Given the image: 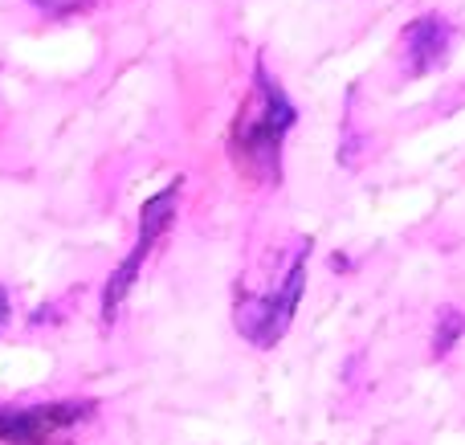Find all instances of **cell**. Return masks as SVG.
Listing matches in <instances>:
<instances>
[{
  "label": "cell",
  "instance_id": "obj_1",
  "mask_svg": "<svg viewBox=\"0 0 465 445\" xmlns=\"http://www.w3.org/2000/svg\"><path fill=\"white\" fill-rule=\"evenodd\" d=\"M294 123H298V106L290 103L286 86L257 57L249 90L225 135V152L229 163L237 168V176H245L257 188H278L282 160H286V135L294 131Z\"/></svg>",
  "mask_w": 465,
  "mask_h": 445
},
{
  "label": "cell",
  "instance_id": "obj_2",
  "mask_svg": "<svg viewBox=\"0 0 465 445\" xmlns=\"http://www.w3.org/2000/svg\"><path fill=\"white\" fill-rule=\"evenodd\" d=\"M311 237H294L282 258V270L273 274V282L253 286L237 282V299H232V327L249 348H273L282 343V335L290 331L298 315V302L306 291V266H311Z\"/></svg>",
  "mask_w": 465,
  "mask_h": 445
},
{
  "label": "cell",
  "instance_id": "obj_3",
  "mask_svg": "<svg viewBox=\"0 0 465 445\" xmlns=\"http://www.w3.org/2000/svg\"><path fill=\"white\" fill-rule=\"evenodd\" d=\"M180 196H184V176H176L172 184H163L160 193H152L143 204H139L135 245H131V250L119 258V266L111 270V278H106V286H103V299H98V315H103L106 331L119 323V315H123V307H127V299H131V291H135L143 266L152 262V253L160 250V242L168 237V229L176 225Z\"/></svg>",
  "mask_w": 465,
  "mask_h": 445
},
{
  "label": "cell",
  "instance_id": "obj_4",
  "mask_svg": "<svg viewBox=\"0 0 465 445\" xmlns=\"http://www.w3.org/2000/svg\"><path fill=\"white\" fill-rule=\"evenodd\" d=\"M94 421V397L8 400L0 405V445H78Z\"/></svg>",
  "mask_w": 465,
  "mask_h": 445
},
{
  "label": "cell",
  "instance_id": "obj_5",
  "mask_svg": "<svg viewBox=\"0 0 465 445\" xmlns=\"http://www.w3.org/2000/svg\"><path fill=\"white\" fill-rule=\"evenodd\" d=\"M458 45V25L445 13H420L401 29V65L404 78H429L445 70Z\"/></svg>",
  "mask_w": 465,
  "mask_h": 445
},
{
  "label": "cell",
  "instance_id": "obj_6",
  "mask_svg": "<svg viewBox=\"0 0 465 445\" xmlns=\"http://www.w3.org/2000/svg\"><path fill=\"white\" fill-rule=\"evenodd\" d=\"M461 335H465V311L461 307H445L441 323H437V331H433V356L445 360L453 348H458Z\"/></svg>",
  "mask_w": 465,
  "mask_h": 445
},
{
  "label": "cell",
  "instance_id": "obj_7",
  "mask_svg": "<svg viewBox=\"0 0 465 445\" xmlns=\"http://www.w3.org/2000/svg\"><path fill=\"white\" fill-rule=\"evenodd\" d=\"M29 5L37 8L41 16H49V21H62V16H70V13H82L90 0H29Z\"/></svg>",
  "mask_w": 465,
  "mask_h": 445
},
{
  "label": "cell",
  "instance_id": "obj_8",
  "mask_svg": "<svg viewBox=\"0 0 465 445\" xmlns=\"http://www.w3.org/2000/svg\"><path fill=\"white\" fill-rule=\"evenodd\" d=\"M8 315H13V294H8V286H0V331L8 327Z\"/></svg>",
  "mask_w": 465,
  "mask_h": 445
}]
</instances>
